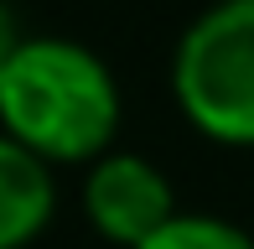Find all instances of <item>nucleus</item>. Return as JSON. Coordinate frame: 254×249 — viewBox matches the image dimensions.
<instances>
[{"instance_id":"obj_4","label":"nucleus","mask_w":254,"mask_h":249,"mask_svg":"<svg viewBox=\"0 0 254 249\" xmlns=\"http://www.w3.org/2000/svg\"><path fill=\"white\" fill-rule=\"evenodd\" d=\"M52 218V177L47 161L0 135V249H21Z\"/></svg>"},{"instance_id":"obj_5","label":"nucleus","mask_w":254,"mask_h":249,"mask_svg":"<svg viewBox=\"0 0 254 249\" xmlns=\"http://www.w3.org/2000/svg\"><path fill=\"white\" fill-rule=\"evenodd\" d=\"M140 249H254L244 229L223 218H197V213H177L166 229H156Z\"/></svg>"},{"instance_id":"obj_6","label":"nucleus","mask_w":254,"mask_h":249,"mask_svg":"<svg viewBox=\"0 0 254 249\" xmlns=\"http://www.w3.org/2000/svg\"><path fill=\"white\" fill-rule=\"evenodd\" d=\"M21 31H16V16H10V5L0 0V78H5V67H10V58H16V47H21Z\"/></svg>"},{"instance_id":"obj_1","label":"nucleus","mask_w":254,"mask_h":249,"mask_svg":"<svg viewBox=\"0 0 254 249\" xmlns=\"http://www.w3.org/2000/svg\"><path fill=\"white\" fill-rule=\"evenodd\" d=\"M0 120L16 145L42 161H83L114 140L120 94L88 47L63 37H31L0 78Z\"/></svg>"},{"instance_id":"obj_3","label":"nucleus","mask_w":254,"mask_h":249,"mask_svg":"<svg viewBox=\"0 0 254 249\" xmlns=\"http://www.w3.org/2000/svg\"><path fill=\"white\" fill-rule=\"evenodd\" d=\"M83 202H88V218L99 223V234L125 249H140L156 229H166L177 218L171 182L145 156H130V151H114V156L94 161Z\"/></svg>"},{"instance_id":"obj_2","label":"nucleus","mask_w":254,"mask_h":249,"mask_svg":"<svg viewBox=\"0 0 254 249\" xmlns=\"http://www.w3.org/2000/svg\"><path fill=\"white\" fill-rule=\"evenodd\" d=\"M177 99L213 140L254 145V0H218L177 47Z\"/></svg>"}]
</instances>
